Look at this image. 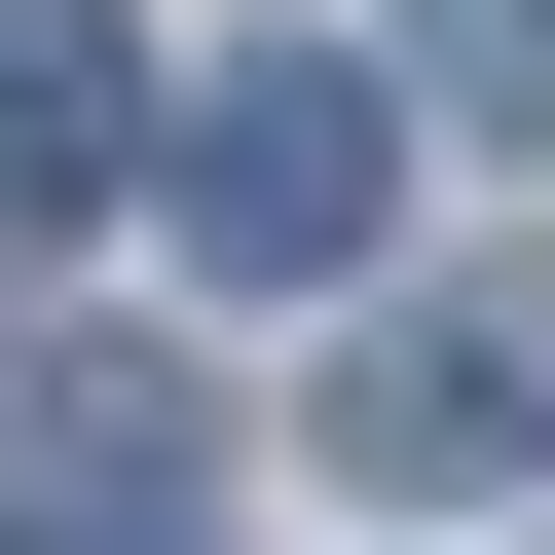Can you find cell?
Returning <instances> with one entry per match:
<instances>
[{"label":"cell","mask_w":555,"mask_h":555,"mask_svg":"<svg viewBox=\"0 0 555 555\" xmlns=\"http://www.w3.org/2000/svg\"><path fill=\"white\" fill-rule=\"evenodd\" d=\"M408 112H481V149H555V0H408Z\"/></svg>","instance_id":"5b68a950"},{"label":"cell","mask_w":555,"mask_h":555,"mask_svg":"<svg viewBox=\"0 0 555 555\" xmlns=\"http://www.w3.org/2000/svg\"><path fill=\"white\" fill-rule=\"evenodd\" d=\"M149 185V38H112V0H0V259H75Z\"/></svg>","instance_id":"277c9868"},{"label":"cell","mask_w":555,"mask_h":555,"mask_svg":"<svg viewBox=\"0 0 555 555\" xmlns=\"http://www.w3.org/2000/svg\"><path fill=\"white\" fill-rule=\"evenodd\" d=\"M334 481H371V518H518V481H555V259H518V297H371Z\"/></svg>","instance_id":"7a4b0ae2"},{"label":"cell","mask_w":555,"mask_h":555,"mask_svg":"<svg viewBox=\"0 0 555 555\" xmlns=\"http://www.w3.org/2000/svg\"><path fill=\"white\" fill-rule=\"evenodd\" d=\"M0 555H185V371L0 334Z\"/></svg>","instance_id":"3957f363"},{"label":"cell","mask_w":555,"mask_h":555,"mask_svg":"<svg viewBox=\"0 0 555 555\" xmlns=\"http://www.w3.org/2000/svg\"><path fill=\"white\" fill-rule=\"evenodd\" d=\"M149 222L222 259V297H371V222H408V75H334V38L185 75V112H149Z\"/></svg>","instance_id":"6da1fadb"}]
</instances>
